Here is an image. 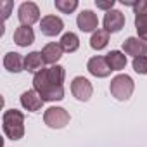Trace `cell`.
Listing matches in <instances>:
<instances>
[{"label":"cell","instance_id":"6da1fadb","mask_svg":"<svg viewBox=\"0 0 147 147\" xmlns=\"http://www.w3.org/2000/svg\"><path fill=\"white\" fill-rule=\"evenodd\" d=\"M64 76L62 66H52L38 71L33 76V90L42 97L43 102H54L64 99Z\"/></svg>","mask_w":147,"mask_h":147},{"label":"cell","instance_id":"7a4b0ae2","mask_svg":"<svg viewBox=\"0 0 147 147\" xmlns=\"http://www.w3.org/2000/svg\"><path fill=\"white\" fill-rule=\"evenodd\" d=\"M2 128L7 138L19 140L24 135V114L18 109H7L2 116Z\"/></svg>","mask_w":147,"mask_h":147},{"label":"cell","instance_id":"3957f363","mask_svg":"<svg viewBox=\"0 0 147 147\" xmlns=\"http://www.w3.org/2000/svg\"><path fill=\"white\" fill-rule=\"evenodd\" d=\"M133 88H135V83H133L131 76H128V75H116L109 85L113 97H116L118 100H128L133 94Z\"/></svg>","mask_w":147,"mask_h":147},{"label":"cell","instance_id":"277c9868","mask_svg":"<svg viewBox=\"0 0 147 147\" xmlns=\"http://www.w3.org/2000/svg\"><path fill=\"white\" fill-rule=\"evenodd\" d=\"M43 121L50 128H64L69 123V113L64 107H49L43 114Z\"/></svg>","mask_w":147,"mask_h":147},{"label":"cell","instance_id":"5b68a950","mask_svg":"<svg viewBox=\"0 0 147 147\" xmlns=\"http://www.w3.org/2000/svg\"><path fill=\"white\" fill-rule=\"evenodd\" d=\"M18 19L21 26H31L40 19V9L35 2H23L18 9Z\"/></svg>","mask_w":147,"mask_h":147},{"label":"cell","instance_id":"8992f818","mask_svg":"<svg viewBox=\"0 0 147 147\" xmlns=\"http://www.w3.org/2000/svg\"><path fill=\"white\" fill-rule=\"evenodd\" d=\"M71 92H73V95H75L78 100L87 102L92 97V94H94V87H92V83L87 78L76 76V78H73V82H71Z\"/></svg>","mask_w":147,"mask_h":147},{"label":"cell","instance_id":"52a82bcc","mask_svg":"<svg viewBox=\"0 0 147 147\" xmlns=\"http://www.w3.org/2000/svg\"><path fill=\"white\" fill-rule=\"evenodd\" d=\"M76 24H78V28H80L83 33H92V31L95 33L97 28H99L97 14H94L92 11L85 9V11H82V12L78 14V18H76Z\"/></svg>","mask_w":147,"mask_h":147},{"label":"cell","instance_id":"ba28073f","mask_svg":"<svg viewBox=\"0 0 147 147\" xmlns=\"http://www.w3.org/2000/svg\"><path fill=\"white\" fill-rule=\"evenodd\" d=\"M40 30L45 36H57L64 30V23L57 16H45L40 21Z\"/></svg>","mask_w":147,"mask_h":147},{"label":"cell","instance_id":"9c48e42d","mask_svg":"<svg viewBox=\"0 0 147 147\" xmlns=\"http://www.w3.org/2000/svg\"><path fill=\"white\" fill-rule=\"evenodd\" d=\"M123 26H125V16L121 11L113 9V11L106 12V16H104V30L106 31L118 33V31H121Z\"/></svg>","mask_w":147,"mask_h":147},{"label":"cell","instance_id":"30bf717a","mask_svg":"<svg viewBox=\"0 0 147 147\" xmlns=\"http://www.w3.org/2000/svg\"><path fill=\"white\" fill-rule=\"evenodd\" d=\"M87 69H88L90 75H94L97 78H106V76L111 75V69H109V66L106 62V57H102V55L92 57L88 61V64H87Z\"/></svg>","mask_w":147,"mask_h":147},{"label":"cell","instance_id":"8fae6325","mask_svg":"<svg viewBox=\"0 0 147 147\" xmlns=\"http://www.w3.org/2000/svg\"><path fill=\"white\" fill-rule=\"evenodd\" d=\"M123 50H125V54L133 55V59L135 57H142V55L147 54V43L142 42L140 38L130 36V38H126L123 42Z\"/></svg>","mask_w":147,"mask_h":147},{"label":"cell","instance_id":"7c38bea8","mask_svg":"<svg viewBox=\"0 0 147 147\" xmlns=\"http://www.w3.org/2000/svg\"><path fill=\"white\" fill-rule=\"evenodd\" d=\"M21 106H23L26 111L36 113V111L42 109L43 100H42V97H40L35 90H26V92H23V95H21Z\"/></svg>","mask_w":147,"mask_h":147},{"label":"cell","instance_id":"4fadbf2b","mask_svg":"<svg viewBox=\"0 0 147 147\" xmlns=\"http://www.w3.org/2000/svg\"><path fill=\"white\" fill-rule=\"evenodd\" d=\"M62 47H61V43H55V42H52V43H47L43 49H42V57H43V62H47V64H55L61 57H62Z\"/></svg>","mask_w":147,"mask_h":147},{"label":"cell","instance_id":"5bb4252c","mask_svg":"<svg viewBox=\"0 0 147 147\" xmlns=\"http://www.w3.org/2000/svg\"><path fill=\"white\" fill-rule=\"evenodd\" d=\"M14 42L19 47H28L35 42V31L31 26H19L14 31Z\"/></svg>","mask_w":147,"mask_h":147},{"label":"cell","instance_id":"9a60e30c","mask_svg":"<svg viewBox=\"0 0 147 147\" xmlns=\"http://www.w3.org/2000/svg\"><path fill=\"white\" fill-rule=\"evenodd\" d=\"M4 67L11 73H21L24 69V59L18 52H9L4 57Z\"/></svg>","mask_w":147,"mask_h":147},{"label":"cell","instance_id":"2e32d148","mask_svg":"<svg viewBox=\"0 0 147 147\" xmlns=\"http://www.w3.org/2000/svg\"><path fill=\"white\" fill-rule=\"evenodd\" d=\"M106 62H107L111 71H121L126 66V55L123 52H119V50H111L106 55Z\"/></svg>","mask_w":147,"mask_h":147},{"label":"cell","instance_id":"e0dca14e","mask_svg":"<svg viewBox=\"0 0 147 147\" xmlns=\"http://www.w3.org/2000/svg\"><path fill=\"white\" fill-rule=\"evenodd\" d=\"M24 69L30 71V73H36L43 69V57H42V52H30L26 57H24Z\"/></svg>","mask_w":147,"mask_h":147},{"label":"cell","instance_id":"ac0fdd59","mask_svg":"<svg viewBox=\"0 0 147 147\" xmlns=\"http://www.w3.org/2000/svg\"><path fill=\"white\" fill-rule=\"evenodd\" d=\"M61 47H62V50L67 52V54L76 52L78 47H80V38H78V35H76V33H71V31H69V33H64L62 38H61Z\"/></svg>","mask_w":147,"mask_h":147},{"label":"cell","instance_id":"d6986e66","mask_svg":"<svg viewBox=\"0 0 147 147\" xmlns=\"http://www.w3.org/2000/svg\"><path fill=\"white\" fill-rule=\"evenodd\" d=\"M107 43H109V31L106 30H97L90 38V47L94 50H102Z\"/></svg>","mask_w":147,"mask_h":147},{"label":"cell","instance_id":"ffe728a7","mask_svg":"<svg viewBox=\"0 0 147 147\" xmlns=\"http://www.w3.org/2000/svg\"><path fill=\"white\" fill-rule=\"evenodd\" d=\"M55 9H59L62 14H71L73 11H76L78 0H55Z\"/></svg>","mask_w":147,"mask_h":147},{"label":"cell","instance_id":"44dd1931","mask_svg":"<svg viewBox=\"0 0 147 147\" xmlns=\"http://www.w3.org/2000/svg\"><path fill=\"white\" fill-rule=\"evenodd\" d=\"M135 73L138 75H147V55H142V57H135L133 62H131Z\"/></svg>","mask_w":147,"mask_h":147},{"label":"cell","instance_id":"7402d4cb","mask_svg":"<svg viewBox=\"0 0 147 147\" xmlns=\"http://www.w3.org/2000/svg\"><path fill=\"white\" fill-rule=\"evenodd\" d=\"M135 28H137V30L147 28V14H138V16H135Z\"/></svg>","mask_w":147,"mask_h":147},{"label":"cell","instance_id":"603a6c76","mask_svg":"<svg viewBox=\"0 0 147 147\" xmlns=\"http://www.w3.org/2000/svg\"><path fill=\"white\" fill-rule=\"evenodd\" d=\"M0 9H2L4 19H7L9 14H11V9H12V2H9V0H5V2H0Z\"/></svg>","mask_w":147,"mask_h":147},{"label":"cell","instance_id":"cb8c5ba5","mask_svg":"<svg viewBox=\"0 0 147 147\" xmlns=\"http://www.w3.org/2000/svg\"><path fill=\"white\" fill-rule=\"evenodd\" d=\"M133 11H135V16H138V14H147V0L137 2V5L133 7Z\"/></svg>","mask_w":147,"mask_h":147},{"label":"cell","instance_id":"d4e9b609","mask_svg":"<svg viewBox=\"0 0 147 147\" xmlns=\"http://www.w3.org/2000/svg\"><path fill=\"white\" fill-rule=\"evenodd\" d=\"M114 0H107V2H95V5L99 7V9H104V11H113V7H114Z\"/></svg>","mask_w":147,"mask_h":147}]
</instances>
